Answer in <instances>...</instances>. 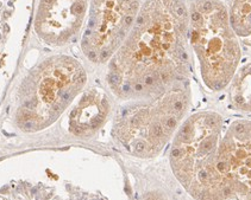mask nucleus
Wrapping results in <instances>:
<instances>
[{"mask_svg": "<svg viewBox=\"0 0 251 200\" xmlns=\"http://www.w3.org/2000/svg\"><path fill=\"white\" fill-rule=\"evenodd\" d=\"M220 168L227 200H251V121L236 120L224 130Z\"/></svg>", "mask_w": 251, "mask_h": 200, "instance_id": "0eeeda50", "label": "nucleus"}, {"mask_svg": "<svg viewBox=\"0 0 251 200\" xmlns=\"http://www.w3.org/2000/svg\"><path fill=\"white\" fill-rule=\"evenodd\" d=\"M141 0H92L82 37V51L95 64L111 59L128 38Z\"/></svg>", "mask_w": 251, "mask_h": 200, "instance_id": "423d86ee", "label": "nucleus"}, {"mask_svg": "<svg viewBox=\"0 0 251 200\" xmlns=\"http://www.w3.org/2000/svg\"><path fill=\"white\" fill-rule=\"evenodd\" d=\"M109 110V103L101 90L85 93L70 114V129L76 135H88L101 126Z\"/></svg>", "mask_w": 251, "mask_h": 200, "instance_id": "1a4fd4ad", "label": "nucleus"}, {"mask_svg": "<svg viewBox=\"0 0 251 200\" xmlns=\"http://www.w3.org/2000/svg\"><path fill=\"white\" fill-rule=\"evenodd\" d=\"M190 70L189 14L182 0H146L111 58L109 85L124 100H144L186 82Z\"/></svg>", "mask_w": 251, "mask_h": 200, "instance_id": "f257e3e1", "label": "nucleus"}, {"mask_svg": "<svg viewBox=\"0 0 251 200\" xmlns=\"http://www.w3.org/2000/svg\"><path fill=\"white\" fill-rule=\"evenodd\" d=\"M227 14L238 39L251 45V0H229Z\"/></svg>", "mask_w": 251, "mask_h": 200, "instance_id": "9b49d317", "label": "nucleus"}, {"mask_svg": "<svg viewBox=\"0 0 251 200\" xmlns=\"http://www.w3.org/2000/svg\"><path fill=\"white\" fill-rule=\"evenodd\" d=\"M224 121L211 110L190 115L179 128L170 149L176 179L195 200H227L220 168Z\"/></svg>", "mask_w": 251, "mask_h": 200, "instance_id": "f03ea898", "label": "nucleus"}, {"mask_svg": "<svg viewBox=\"0 0 251 200\" xmlns=\"http://www.w3.org/2000/svg\"><path fill=\"white\" fill-rule=\"evenodd\" d=\"M86 12L87 0H41L36 32L49 45H64L81 28Z\"/></svg>", "mask_w": 251, "mask_h": 200, "instance_id": "6e6552de", "label": "nucleus"}, {"mask_svg": "<svg viewBox=\"0 0 251 200\" xmlns=\"http://www.w3.org/2000/svg\"><path fill=\"white\" fill-rule=\"evenodd\" d=\"M230 101L235 109L251 111V63L236 71L230 82Z\"/></svg>", "mask_w": 251, "mask_h": 200, "instance_id": "9d476101", "label": "nucleus"}, {"mask_svg": "<svg viewBox=\"0 0 251 200\" xmlns=\"http://www.w3.org/2000/svg\"><path fill=\"white\" fill-rule=\"evenodd\" d=\"M189 43L205 85L220 91L230 84L242 58L239 39L220 0H194L188 8Z\"/></svg>", "mask_w": 251, "mask_h": 200, "instance_id": "20e7f679", "label": "nucleus"}, {"mask_svg": "<svg viewBox=\"0 0 251 200\" xmlns=\"http://www.w3.org/2000/svg\"><path fill=\"white\" fill-rule=\"evenodd\" d=\"M189 101V88L181 82L156 96L124 107L115 120V139L135 156H155L176 132Z\"/></svg>", "mask_w": 251, "mask_h": 200, "instance_id": "7ed1b4c3", "label": "nucleus"}, {"mask_svg": "<svg viewBox=\"0 0 251 200\" xmlns=\"http://www.w3.org/2000/svg\"><path fill=\"white\" fill-rule=\"evenodd\" d=\"M79 60L55 56L42 62L21 89L24 97L19 120L25 130H40L54 122L86 83Z\"/></svg>", "mask_w": 251, "mask_h": 200, "instance_id": "39448f33", "label": "nucleus"}]
</instances>
